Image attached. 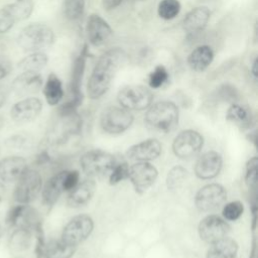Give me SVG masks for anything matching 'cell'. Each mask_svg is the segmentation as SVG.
<instances>
[{
    "label": "cell",
    "instance_id": "22",
    "mask_svg": "<svg viewBox=\"0 0 258 258\" xmlns=\"http://www.w3.org/2000/svg\"><path fill=\"white\" fill-rule=\"evenodd\" d=\"M33 232L24 227H17L11 230L7 240V248L11 253H19L30 247Z\"/></svg>",
    "mask_w": 258,
    "mask_h": 258
},
{
    "label": "cell",
    "instance_id": "9",
    "mask_svg": "<svg viewBox=\"0 0 258 258\" xmlns=\"http://www.w3.org/2000/svg\"><path fill=\"white\" fill-rule=\"evenodd\" d=\"M94 229V222L88 215H79L70 220L61 233V240L70 245L78 246L85 241Z\"/></svg>",
    "mask_w": 258,
    "mask_h": 258
},
{
    "label": "cell",
    "instance_id": "16",
    "mask_svg": "<svg viewBox=\"0 0 258 258\" xmlns=\"http://www.w3.org/2000/svg\"><path fill=\"white\" fill-rule=\"evenodd\" d=\"M41 85L42 78L39 73L22 72L14 79L11 89L18 97H30V95L36 94L40 90Z\"/></svg>",
    "mask_w": 258,
    "mask_h": 258
},
{
    "label": "cell",
    "instance_id": "25",
    "mask_svg": "<svg viewBox=\"0 0 258 258\" xmlns=\"http://www.w3.org/2000/svg\"><path fill=\"white\" fill-rule=\"evenodd\" d=\"M77 246L70 245L60 240H53L44 244L43 258H71L76 252Z\"/></svg>",
    "mask_w": 258,
    "mask_h": 258
},
{
    "label": "cell",
    "instance_id": "27",
    "mask_svg": "<svg viewBox=\"0 0 258 258\" xmlns=\"http://www.w3.org/2000/svg\"><path fill=\"white\" fill-rule=\"evenodd\" d=\"M43 95L45 97L46 102L54 106L60 102L63 97V90L60 80L54 75L50 74L45 82L43 87Z\"/></svg>",
    "mask_w": 258,
    "mask_h": 258
},
{
    "label": "cell",
    "instance_id": "14",
    "mask_svg": "<svg viewBox=\"0 0 258 258\" xmlns=\"http://www.w3.org/2000/svg\"><path fill=\"white\" fill-rule=\"evenodd\" d=\"M27 168V160L23 156H4L0 158V180L4 183H14Z\"/></svg>",
    "mask_w": 258,
    "mask_h": 258
},
{
    "label": "cell",
    "instance_id": "13",
    "mask_svg": "<svg viewBox=\"0 0 258 258\" xmlns=\"http://www.w3.org/2000/svg\"><path fill=\"white\" fill-rule=\"evenodd\" d=\"M42 110V102L36 97H25L16 102L10 109V118L13 122L23 124L34 120Z\"/></svg>",
    "mask_w": 258,
    "mask_h": 258
},
{
    "label": "cell",
    "instance_id": "3",
    "mask_svg": "<svg viewBox=\"0 0 258 258\" xmlns=\"http://www.w3.org/2000/svg\"><path fill=\"white\" fill-rule=\"evenodd\" d=\"M12 192L13 201L16 204L29 205L40 195L43 185L42 176L35 168H27L14 182Z\"/></svg>",
    "mask_w": 258,
    "mask_h": 258
},
{
    "label": "cell",
    "instance_id": "36",
    "mask_svg": "<svg viewBox=\"0 0 258 258\" xmlns=\"http://www.w3.org/2000/svg\"><path fill=\"white\" fill-rule=\"evenodd\" d=\"M168 74L166 69L163 66H157L154 71H152L149 75L148 83L149 86L153 89H157L161 87L167 80Z\"/></svg>",
    "mask_w": 258,
    "mask_h": 258
},
{
    "label": "cell",
    "instance_id": "43",
    "mask_svg": "<svg viewBox=\"0 0 258 258\" xmlns=\"http://www.w3.org/2000/svg\"><path fill=\"white\" fill-rule=\"evenodd\" d=\"M6 192H7V188L4 182H2L0 180V203H2L6 197Z\"/></svg>",
    "mask_w": 258,
    "mask_h": 258
},
{
    "label": "cell",
    "instance_id": "24",
    "mask_svg": "<svg viewBox=\"0 0 258 258\" xmlns=\"http://www.w3.org/2000/svg\"><path fill=\"white\" fill-rule=\"evenodd\" d=\"M238 244L235 240L225 237L212 244L207 252V258H236Z\"/></svg>",
    "mask_w": 258,
    "mask_h": 258
},
{
    "label": "cell",
    "instance_id": "21",
    "mask_svg": "<svg viewBox=\"0 0 258 258\" xmlns=\"http://www.w3.org/2000/svg\"><path fill=\"white\" fill-rule=\"evenodd\" d=\"M210 16L211 12L207 7H196L183 18L182 27L187 33H197L206 27Z\"/></svg>",
    "mask_w": 258,
    "mask_h": 258
},
{
    "label": "cell",
    "instance_id": "34",
    "mask_svg": "<svg viewBox=\"0 0 258 258\" xmlns=\"http://www.w3.org/2000/svg\"><path fill=\"white\" fill-rule=\"evenodd\" d=\"M129 167L125 161H116L113 169L109 173L110 184H116L126 178H128Z\"/></svg>",
    "mask_w": 258,
    "mask_h": 258
},
{
    "label": "cell",
    "instance_id": "29",
    "mask_svg": "<svg viewBox=\"0 0 258 258\" xmlns=\"http://www.w3.org/2000/svg\"><path fill=\"white\" fill-rule=\"evenodd\" d=\"M4 8L16 22L24 20L30 16L33 10V2L32 0H17L14 3L4 6Z\"/></svg>",
    "mask_w": 258,
    "mask_h": 258
},
{
    "label": "cell",
    "instance_id": "32",
    "mask_svg": "<svg viewBox=\"0 0 258 258\" xmlns=\"http://www.w3.org/2000/svg\"><path fill=\"white\" fill-rule=\"evenodd\" d=\"M85 7L84 0H64L63 1V14L69 19H77L79 18L83 12Z\"/></svg>",
    "mask_w": 258,
    "mask_h": 258
},
{
    "label": "cell",
    "instance_id": "31",
    "mask_svg": "<svg viewBox=\"0 0 258 258\" xmlns=\"http://www.w3.org/2000/svg\"><path fill=\"white\" fill-rule=\"evenodd\" d=\"M186 170L182 166H174L172 167L167 174L166 184L168 189H177L183 183L186 177Z\"/></svg>",
    "mask_w": 258,
    "mask_h": 258
},
{
    "label": "cell",
    "instance_id": "18",
    "mask_svg": "<svg viewBox=\"0 0 258 258\" xmlns=\"http://www.w3.org/2000/svg\"><path fill=\"white\" fill-rule=\"evenodd\" d=\"M161 153V144L157 139L149 138L128 148L126 155L135 161H149L157 158Z\"/></svg>",
    "mask_w": 258,
    "mask_h": 258
},
{
    "label": "cell",
    "instance_id": "10",
    "mask_svg": "<svg viewBox=\"0 0 258 258\" xmlns=\"http://www.w3.org/2000/svg\"><path fill=\"white\" fill-rule=\"evenodd\" d=\"M226 199L227 191L223 185L210 183L199 189L195 198V204L201 212H210L223 205Z\"/></svg>",
    "mask_w": 258,
    "mask_h": 258
},
{
    "label": "cell",
    "instance_id": "1",
    "mask_svg": "<svg viewBox=\"0 0 258 258\" xmlns=\"http://www.w3.org/2000/svg\"><path fill=\"white\" fill-rule=\"evenodd\" d=\"M126 52L115 47L103 53L95 64L87 85V93L91 99L102 97L110 88L117 72L127 62Z\"/></svg>",
    "mask_w": 258,
    "mask_h": 258
},
{
    "label": "cell",
    "instance_id": "33",
    "mask_svg": "<svg viewBox=\"0 0 258 258\" xmlns=\"http://www.w3.org/2000/svg\"><path fill=\"white\" fill-rule=\"evenodd\" d=\"M257 167H258V158L254 156L248 160L246 164V171H245L246 184L250 189H253V190H255L257 185Z\"/></svg>",
    "mask_w": 258,
    "mask_h": 258
},
{
    "label": "cell",
    "instance_id": "6",
    "mask_svg": "<svg viewBox=\"0 0 258 258\" xmlns=\"http://www.w3.org/2000/svg\"><path fill=\"white\" fill-rule=\"evenodd\" d=\"M153 96L149 89L140 85L124 87L118 93L117 100L121 107L131 110H144L151 105Z\"/></svg>",
    "mask_w": 258,
    "mask_h": 258
},
{
    "label": "cell",
    "instance_id": "35",
    "mask_svg": "<svg viewBox=\"0 0 258 258\" xmlns=\"http://www.w3.org/2000/svg\"><path fill=\"white\" fill-rule=\"evenodd\" d=\"M244 212V206L239 201H234L231 203H228L224 206L222 214L223 217L228 221H236L239 219Z\"/></svg>",
    "mask_w": 258,
    "mask_h": 258
},
{
    "label": "cell",
    "instance_id": "30",
    "mask_svg": "<svg viewBox=\"0 0 258 258\" xmlns=\"http://www.w3.org/2000/svg\"><path fill=\"white\" fill-rule=\"evenodd\" d=\"M157 11L162 19H173L180 11V4L178 0H162L158 5Z\"/></svg>",
    "mask_w": 258,
    "mask_h": 258
},
{
    "label": "cell",
    "instance_id": "20",
    "mask_svg": "<svg viewBox=\"0 0 258 258\" xmlns=\"http://www.w3.org/2000/svg\"><path fill=\"white\" fill-rule=\"evenodd\" d=\"M96 190V183L93 179H85L70 190L68 205L71 208H80L90 202Z\"/></svg>",
    "mask_w": 258,
    "mask_h": 258
},
{
    "label": "cell",
    "instance_id": "5",
    "mask_svg": "<svg viewBox=\"0 0 258 258\" xmlns=\"http://www.w3.org/2000/svg\"><path fill=\"white\" fill-rule=\"evenodd\" d=\"M116 161V158L112 154L100 149L86 152L80 160L83 171L91 177H99L109 174Z\"/></svg>",
    "mask_w": 258,
    "mask_h": 258
},
{
    "label": "cell",
    "instance_id": "26",
    "mask_svg": "<svg viewBox=\"0 0 258 258\" xmlns=\"http://www.w3.org/2000/svg\"><path fill=\"white\" fill-rule=\"evenodd\" d=\"M226 118L228 121L242 129L249 128L252 124V115L250 110L239 104H233L230 106L227 111Z\"/></svg>",
    "mask_w": 258,
    "mask_h": 258
},
{
    "label": "cell",
    "instance_id": "42",
    "mask_svg": "<svg viewBox=\"0 0 258 258\" xmlns=\"http://www.w3.org/2000/svg\"><path fill=\"white\" fill-rule=\"evenodd\" d=\"M121 2H122V0H102L103 7L106 10H111V9L116 8L117 6H119L121 4Z\"/></svg>",
    "mask_w": 258,
    "mask_h": 258
},
{
    "label": "cell",
    "instance_id": "4",
    "mask_svg": "<svg viewBox=\"0 0 258 258\" xmlns=\"http://www.w3.org/2000/svg\"><path fill=\"white\" fill-rule=\"evenodd\" d=\"M53 31L41 23H32L24 27L18 34V45L25 51H37L53 42Z\"/></svg>",
    "mask_w": 258,
    "mask_h": 258
},
{
    "label": "cell",
    "instance_id": "11",
    "mask_svg": "<svg viewBox=\"0 0 258 258\" xmlns=\"http://www.w3.org/2000/svg\"><path fill=\"white\" fill-rule=\"evenodd\" d=\"M198 231L200 238L203 241L213 244L227 237L230 231V226L221 217L216 215H209L201 220Z\"/></svg>",
    "mask_w": 258,
    "mask_h": 258
},
{
    "label": "cell",
    "instance_id": "38",
    "mask_svg": "<svg viewBox=\"0 0 258 258\" xmlns=\"http://www.w3.org/2000/svg\"><path fill=\"white\" fill-rule=\"evenodd\" d=\"M15 20L13 17L7 12V10L3 7L0 9V34L6 33L8 30L12 28Z\"/></svg>",
    "mask_w": 258,
    "mask_h": 258
},
{
    "label": "cell",
    "instance_id": "47",
    "mask_svg": "<svg viewBox=\"0 0 258 258\" xmlns=\"http://www.w3.org/2000/svg\"><path fill=\"white\" fill-rule=\"evenodd\" d=\"M3 236H4V227H3L2 222L0 221V241L3 238Z\"/></svg>",
    "mask_w": 258,
    "mask_h": 258
},
{
    "label": "cell",
    "instance_id": "17",
    "mask_svg": "<svg viewBox=\"0 0 258 258\" xmlns=\"http://www.w3.org/2000/svg\"><path fill=\"white\" fill-rule=\"evenodd\" d=\"M86 30L90 43L95 46L103 45L112 35V29L109 24L97 14H92L88 18Z\"/></svg>",
    "mask_w": 258,
    "mask_h": 258
},
{
    "label": "cell",
    "instance_id": "46",
    "mask_svg": "<svg viewBox=\"0 0 258 258\" xmlns=\"http://www.w3.org/2000/svg\"><path fill=\"white\" fill-rule=\"evenodd\" d=\"M4 126H5V119L2 115H0V131L3 129Z\"/></svg>",
    "mask_w": 258,
    "mask_h": 258
},
{
    "label": "cell",
    "instance_id": "23",
    "mask_svg": "<svg viewBox=\"0 0 258 258\" xmlns=\"http://www.w3.org/2000/svg\"><path fill=\"white\" fill-rule=\"evenodd\" d=\"M213 58V49L208 45H201L189 53L187 57V63L192 71L203 72L211 64Z\"/></svg>",
    "mask_w": 258,
    "mask_h": 258
},
{
    "label": "cell",
    "instance_id": "44",
    "mask_svg": "<svg viewBox=\"0 0 258 258\" xmlns=\"http://www.w3.org/2000/svg\"><path fill=\"white\" fill-rule=\"evenodd\" d=\"M252 74L254 76V78H257V59L254 60L253 64H252Z\"/></svg>",
    "mask_w": 258,
    "mask_h": 258
},
{
    "label": "cell",
    "instance_id": "7",
    "mask_svg": "<svg viewBox=\"0 0 258 258\" xmlns=\"http://www.w3.org/2000/svg\"><path fill=\"white\" fill-rule=\"evenodd\" d=\"M133 123V115L123 107H109L103 111L100 118L101 128L109 134H120Z\"/></svg>",
    "mask_w": 258,
    "mask_h": 258
},
{
    "label": "cell",
    "instance_id": "37",
    "mask_svg": "<svg viewBox=\"0 0 258 258\" xmlns=\"http://www.w3.org/2000/svg\"><path fill=\"white\" fill-rule=\"evenodd\" d=\"M28 143H29V140L27 136L20 133H16L6 137L3 142L6 148L13 149V150H20L22 148H25Z\"/></svg>",
    "mask_w": 258,
    "mask_h": 258
},
{
    "label": "cell",
    "instance_id": "15",
    "mask_svg": "<svg viewBox=\"0 0 258 258\" xmlns=\"http://www.w3.org/2000/svg\"><path fill=\"white\" fill-rule=\"evenodd\" d=\"M223 159L217 151L204 153L196 162L195 173L201 179H211L216 177L221 171Z\"/></svg>",
    "mask_w": 258,
    "mask_h": 258
},
{
    "label": "cell",
    "instance_id": "2",
    "mask_svg": "<svg viewBox=\"0 0 258 258\" xmlns=\"http://www.w3.org/2000/svg\"><path fill=\"white\" fill-rule=\"evenodd\" d=\"M178 118V108L174 103L160 101L149 106L145 114L144 122L147 128L152 131L167 133L176 127Z\"/></svg>",
    "mask_w": 258,
    "mask_h": 258
},
{
    "label": "cell",
    "instance_id": "41",
    "mask_svg": "<svg viewBox=\"0 0 258 258\" xmlns=\"http://www.w3.org/2000/svg\"><path fill=\"white\" fill-rule=\"evenodd\" d=\"M8 94H9V90L7 86L0 84V108H2L5 105L8 99Z\"/></svg>",
    "mask_w": 258,
    "mask_h": 258
},
{
    "label": "cell",
    "instance_id": "8",
    "mask_svg": "<svg viewBox=\"0 0 258 258\" xmlns=\"http://www.w3.org/2000/svg\"><path fill=\"white\" fill-rule=\"evenodd\" d=\"M203 145V136L198 131L186 129L179 132L173 139L172 151L178 158L189 159L200 153Z\"/></svg>",
    "mask_w": 258,
    "mask_h": 258
},
{
    "label": "cell",
    "instance_id": "28",
    "mask_svg": "<svg viewBox=\"0 0 258 258\" xmlns=\"http://www.w3.org/2000/svg\"><path fill=\"white\" fill-rule=\"evenodd\" d=\"M47 63V56L42 52L35 51L18 62V69L22 72H36L38 73Z\"/></svg>",
    "mask_w": 258,
    "mask_h": 258
},
{
    "label": "cell",
    "instance_id": "45",
    "mask_svg": "<svg viewBox=\"0 0 258 258\" xmlns=\"http://www.w3.org/2000/svg\"><path fill=\"white\" fill-rule=\"evenodd\" d=\"M255 252H256V243H255V239L253 240V246H252V251L250 254V258H255Z\"/></svg>",
    "mask_w": 258,
    "mask_h": 258
},
{
    "label": "cell",
    "instance_id": "40",
    "mask_svg": "<svg viewBox=\"0 0 258 258\" xmlns=\"http://www.w3.org/2000/svg\"><path fill=\"white\" fill-rule=\"evenodd\" d=\"M12 71V62L6 55H0V81L6 78Z\"/></svg>",
    "mask_w": 258,
    "mask_h": 258
},
{
    "label": "cell",
    "instance_id": "19",
    "mask_svg": "<svg viewBox=\"0 0 258 258\" xmlns=\"http://www.w3.org/2000/svg\"><path fill=\"white\" fill-rule=\"evenodd\" d=\"M67 170L59 171L49 177L41 188V201L43 206L52 207L64 190V175Z\"/></svg>",
    "mask_w": 258,
    "mask_h": 258
},
{
    "label": "cell",
    "instance_id": "39",
    "mask_svg": "<svg viewBox=\"0 0 258 258\" xmlns=\"http://www.w3.org/2000/svg\"><path fill=\"white\" fill-rule=\"evenodd\" d=\"M80 181V173L78 170H67L64 175V190L73 189Z\"/></svg>",
    "mask_w": 258,
    "mask_h": 258
},
{
    "label": "cell",
    "instance_id": "12",
    "mask_svg": "<svg viewBox=\"0 0 258 258\" xmlns=\"http://www.w3.org/2000/svg\"><path fill=\"white\" fill-rule=\"evenodd\" d=\"M157 169L147 161H139L129 167L128 178L137 192L149 188L157 178Z\"/></svg>",
    "mask_w": 258,
    "mask_h": 258
}]
</instances>
